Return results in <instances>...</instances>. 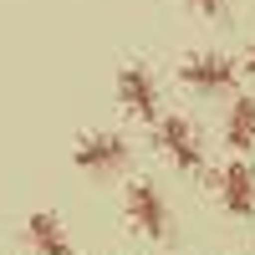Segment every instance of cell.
Returning a JSON list of instances; mask_svg holds the SVG:
<instances>
[{"instance_id":"6da1fadb","label":"cell","mask_w":255,"mask_h":255,"mask_svg":"<svg viewBox=\"0 0 255 255\" xmlns=\"http://www.w3.org/2000/svg\"><path fill=\"white\" fill-rule=\"evenodd\" d=\"M72 163L82 174H118L128 163V138L123 133H87L72 148Z\"/></svg>"},{"instance_id":"5b68a950","label":"cell","mask_w":255,"mask_h":255,"mask_svg":"<svg viewBox=\"0 0 255 255\" xmlns=\"http://www.w3.org/2000/svg\"><path fill=\"white\" fill-rule=\"evenodd\" d=\"M158 148L168 153V163H174V168H184V174H199V168H204L199 133H194L184 118H158Z\"/></svg>"},{"instance_id":"9c48e42d","label":"cell","mask_w":255,"mask_h":255,"mask_svg":"<svg viewBox=\"0 0 255 255\" xmlns=\"http://www.w3.org/2000/svg\"><path fill=\"white\" fill-rule=\"evenodd\" d=\"M189 10L204 15V20H220V15H225V0H189Z\"/></svg>"},{"instance_id":"7a4b0ae2","label":"cell","mask_w":255,"mask_h":255,"mask_svg":"<svg viewBox=\"0 0 255 255\" xmlns=\"http://www.w3.org/2000/svg\"><path fill=\"white\" fill-rule=\"evenodd\" d=\"M118 102H123V113L128 118H138V123H158V87H153V77H148V67H123L118 72Z\"/></svg>"},{"instance_id":"3957f363","label":"cell","mask_w":255,"mask_h":255,"mask_svg":"<svg viewBox=\"0 0 255 255\" xmlns=\"http://www.w3.org/2000/svg\"><path fill=\"white\" fill-rule=\"evenodd\" d=\"M235 77H240V67H235L230 56H220V51L189 56L184 67H179V82H184V87H194V92H230V87H235Z\"/></svg>"},{"instance_id":"52a82bcc","label":"cell","mask_w":255,"mask_h":255,"mask_svg":"<svg viewBox=\"0 0 255 255\" xmlns=\"http://www.w3.org/2000/svg\"><path fill=\"white\" fill-rule=\"evenodd\" d=\"M26 240L36 255H72V235L61 230V215H51V209H36L26 220Z\"/></svg>"},{"instance_id":"277c9868","label":"cell","mask_w":255,"mask_h":255,"mask_svg":"<svg viewBox=\"0 0 255 255\" xmlns=\"http://www.w3.org/2000/svg\"><path fill=\"white\" fill-rule=\"evenodd\" d=\"M128 225H133L138 235H148V240H163L168 235V209H163V199H158L153 184H143V179L128 184Z\"/></svg>"},{"instance_id":"8992f818","label":"cell","mask_w":255,"mask_h":255,"mask_svg":"<svg viewBox=\"0 0 255 255\" xmlns=\"http://www.w3.org/2000/svg\"><path fill=\"white\" fill-rule=\"evenodd\" d=\"M215 189H220V204L230 209V215H240V220H250V215H255V174H250L240 158H230V163L220 168Z\"/></svg>"},{"instance_id":"30bf717a","label":"cell","mask_w":255,"mask_h":255,"mask_svg":"<svg viewBox=\"0 0 255 255\" xmlns=\"http://www.w3.org/2000/svg\"><path fill=\"white\" fill-rule=\"evenodd\" d=\"M245 72H250V77H255V46H250V56H245Z\"/></svg>"},{"instance_id":"ba28073f","label":"cell","mask_w":255,"mask_h":255,"mask_svg":"<svg viewBox=\"0 0 255 255\" xmlns=\"http://www.w3.org/2000/svg\"><path fill=\"white\" fill-rule=\"evenodd\" d=\"M225 143L235 148V153L255 148V97H235V108L225 118Z\"/></svg>"}]
</instances>
